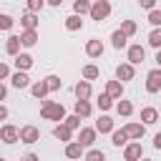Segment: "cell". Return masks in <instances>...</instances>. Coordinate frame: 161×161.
<instances>
[{
	"label": "cell",
	"mask_w": 161,
	"mask_h": 161,
	"mask_svg": "<svg viewBox=\"0 0 161 161\" xmlns=\"http://www.w3.org/2000/svg\"><path fill=\"white\" fill-rule=\"evenodd\" d=\"M40 116H43V118H50V121H63V118H65V108H63L60 103L45 101L43 108H40Z\"/></svg>",
	"instance_id": "1"
},
{
	"label": "cell",
	"mask_w": 161,
	"mask_h": 161,
	"mask_svg": "<svg viewBox=\"0 0 161 161\" xmlns=\"http://www.w3.org/2000/svg\"><path fill=\"white\" fill-rule=\"evenodd\" d=\"M88 15L93 18V20H106L108 15H111V3L108 0H96L93 5H91V10H88Z\"/></svg>",
	"instance_id": "2"
},
{
	"label": "cell",
	"mask_w": 161,
	"mask_h": 161,
	"mask_svg": "<svg viewBox=\"0 0 161 161\" xmlns=\"http://www.w3.org/2000/svg\"><path fill=\"white\" fill-rule=\"evenodd\" d=\"M146 91L148 93H158L161 91V68L148 70V75H146Z\"/></svg>",
	"instance_id": "3"
},
{
	"label": "cell",
	"mask_w": 161,
	"mask_h": 161,
	"mask_svg": "<svg viewBox=\"0 0 161 161\" xmlns=\"http://www.w3.org/2000/svg\"><path fill=\"white\" fill-rule=\"evenodd\" d=\"M0 141H5V143H15V141H20V128H15V126H3L0 128Z\"/></svg>",
	"instance_id": "4"
},
{
	"label": "cell",
	"mask_w": 161,
	"mask_h": 161,
	"mask_svg": "<svg viewBox=\"0 0 161 161\" xmlns=\"http://www.w3.org/2000/svg\"><path fill=\"white\" fill-rule=\"evenodd\" d=\"M38 138H40V131L35 126H23L20 128V141L23 143H35Z\"/></svg>",
	"instance_id": "5"
},
{
	"label": "cell",
	"mask_w": 161,
	"mask_h": 161,
	"mask_svg": "<svg viewBox=\"0 0 161 161\" xmlns=\"http://www.w3.org/2000/svg\"><path fill=\"white\" fill-rule=\"evenodd\" d=\"M141 156H143V146L141 143H126V148H123V158L126 161H136Z\"/></svg>",
	"instance_id": "6"
},
{
	"label": "cell",
	"mask_w": 161,
	"mask_h": 161,
	"mask_svg": "<svg viewBox=\"0 0 161 161\" xmlns=\"http://www.w3.org/2000/svg\"><path fill=\"white\" fill-rule=\"evenodd\" d=\"M96 128H80V133H78V143L83 146V148H88V146H93V141H96Z\"/></svg>",
	"instance_id": "7"
},
{
	"label": "cell",
	"mask_w": 161,
	"mask_h": 161,
	"mask_svg": "<svg viewBox=\"0 0 161 161\" xmlns=\"http://www.w3.org/2000/svg\"><path fill=\"white\" fill-rule=\"evenodd\" d=\"M143 58H146L143 45H131V48H128V63L138 65V63H143Z\"/></svg>",
	"instance_id": "8"
},
{
	"label": "cell",
	"mask_w": 161,
	"mask_h": 161,
	"mask_svg": "<svg viewBox=\"0 0 161 161\" xmlns=\"http://www.w3.org/2000/svg\"><path fill=\"white\" fill-rule=\"evenodd\" d=\"M116 78L123 83V80H131L133 78V63H121L118 68H116Z\"/></svg>",
	"instance_id": "9"
},
{
	"label": "cell",
	"mask_w": 161,
	"mask_h": 161,
	"mask_svg": "<svg viewBox=\"0 0 161 161\" xmlns=\"http://www.w3.org/2000/svg\"><path fill=\"white\" fill-rule=\"evenodd\" d=\"M86 53H88L91 58L103 55V43H101V40H96V38H93V40H88V43H86Z\"/></svg>",
	"instance_id": "10"
},
{
	"label": "cell",
	"mask_w": 161,
	"mask_h": 161,
	"mask_svg": "<svg viewBox=\"0 0 161 161\" xmlns=\"http://www.w3.org/2000/svg\"><path fill=\"white\" fill-rule=\"evenodd\" d=\"M123 131L128 133V138H143V133H146V126H143V123H128Z\"/></svg>",
	"instance_id": "11"
},
{
	"label": "cell",
	"mask_w": 161,
	"mask_h": 161,
	"mask_svg": "<svg viewBox=\"0 0 161 161\" xmlns=\"http://www.w3.org/2000/svg\"><path fill=\"white\" fill-rule=\"evenodd\" d=\"M106 93H108L111 98H121V96H123V83H121V80H108Z\"/></svg>",
	"instance_id": "12"
},
{
	"label": "cell",
	"mask_w": 161,
	"mask_h": 161,
	"mask_svg": "<svg viewBox=\"0 0 161 161\" xmlns=\"http://www.w3.org/2000/svg\"><path fill=\"white\" fill-rule=\"evenodd\" d=\"M73 91H75V96H78V98H83V101H88V98H91V83H88V80H78Z\"/></svg>",
	"instance_id": "13"
},
{
	"label": "cell",
	"mask_w": 161,
	"mask_h": 161,
	"mask_svg": "<svg viewBox=\"0 0 161 161\" xmlns=\"http://www.w3.org/2000/svg\"><path fill=\"white\" fill-rule=\"evenodd\" d=\"M20 25H23L25 30H35V28H38V18H35V13H30V10H28V13L20 18Z\"/></svg>",
	"instance_id": "14"
},
{
	"label": "cell",
	"mask_w": 161,
	"mask_h": 161,
	"mask_svg": "<svg viewBox=\"0 0 161 161\" xmlns=\"http://www.w3.org/2000/svg\"><path fill=\"white\" fill-rule=\"evenodd\" d=\"M10 80H13V86H15V88H28V86H30V78L25 75V70L13 73V78H10Z\"/></svg>",
	"instance_id": "15"
},
{
	"label": "cell",
	"mask_w": 161,
	"mask_h": 161,
	"mask_svg": "<svg viewBox=\"0 0 161 161\" xmlns=\"http://www.w3.org/2000/svg\"><path fill=\"white\" fill-rule=\"evenodd\" d=\"M96 131H101V133H111V131H113V121H111V116H101V118L96 121Z\"/></svg>",
	"instance_id": "16"
},
{
	"label": "cell",
	"mask_w": 161,
	"mask_h": 161,
	"mask_svg": "<svg viewBox=\"0 0 161 161\" xmlns=\"http://www.w3.org/2000/svg\"><path fill=\"white\" fill-rule=\"evenodd\" d=\"M53 136H55L58 141H65V143H68L73 133H70V128H68L65 123H60V126H55V128H53Z\"/></svg>",
	"instance_id": "17"
},
{
	"label": "cell",
	"mask_w": 161,
	"mask_h": 161,
	"mask_svg": "<svg viewBox=\"0 0 161 161\" xmlns=\"http://www.w3.org/2000/svg\"><path fill=\"white\" fill-rule=\"evenodd\" d=\"M111 143H113V146H118V148H121V146H126V143H128V133H126L123 128H121V131H111Z\"/></svg>",
	"instance_id": "18"
},
{
	"label": "cell",
	"mask_w": 161,
	"mask_h": 161,
	"mask_svg": "<svg viewBox=\"0 0 161 161\" xmlns=\"http://www.w3.org/2000/svg\"><path fill=\"white\" fill-rule=\"evenodd\" d=\"M126 40H128V35H126L123 30H113V33H111V43H113V48L121 50V48L126 45Z\"/></svg>",
	"instance_id": "19"
},
{
	"label": "cell",
	"mask_w": 161,
	"mask_h": 161,
	"mask_svg": "<svg viewBox=\"0 0 161 161\" xmlns=\"http://www.w3.org/2000/svg\"><path fill=\"white\" fill-rule=\"evenodd\" d=\"M5 50H8L10 55H18V53H20V35H10L8 43H5Z\"/></svg>",
	"instance_id": "20"
},
{
	"label": "cell",
	"mask_w": 161,
	"mask_h": 161,
	"mask_svg": "<svg viewBox=\"0 0 161 161\" xmlns=\"http://www.w3.org/2000/svg\"><path fill=\"white\" fill-rule=\"evenodd\" d=\"M15 65H18V70H28V68L33 65V58H30L28 53H18V55H15Z\"/></svg>",
	"instance_id": "21"
},
{
	"label": "cell",
	"mask_w": 161,
	"mask_h": 161,
	"mask_svg": "<svg viewBox=\"0 0 161 161\" xmlns=\"http://www.w3.org/2000/svg\"><path fill=\"white\" fill-rule=\"evenodd\" d=\"M156 118H158V111H156V108H143V111H141V121H143V126L156 123Z\"/></svg>",
	"instance_id": "22"
},
{
	"label": "cell",
	"mask_w": 161,
	"mask_h": 161,
	"mask_svg": "<svg viewBox=\"0 0 161 161\" xmlns=\"http://www.w3.org/2000/svg\"><path fill=\"white\" fill-rule=\"evenodd\" d=\"M65 28H68V30H80V28H83V20H80V15H78V13L68 15V18H65Z\"/></svg>",
	"instance_id": "23"
},
{
	"label": "cell",
	"mask_w": 161,
	"mask_h": 161,
	"mask_svg": "<svg viewBox=\"0 0 161 161\" xmlns=\"http://www.w3.org/2000/svg\"><path fill=\"white\" fill-rule=\"evenodd\" d=\"M65 156H68V158H80V156H83V146H80L78 141H75V143H68V146H65Z\"/></svg>",
	"instance_id": "24"
},
{
	"label": "cell",
	"mask_w": 161,
	"mask_h": 161,
	"mask_svg": "<svg viewBox=\"0 0 161 161\" xmlns=\"http://www.w3.org/2000/svg\"><path fill=\"white\" fill-rule=\"evenodd\" d=\"M35 43H38V33H35V30H25V33L20 35V45H28V48H30V45H35Z\"/></svg>",
	"instance_id": "25"
},
{
	"label": "cell",
	"mask_w": 161,
	"mask_h": 161,
	"mask_svg": "<svg viewBox=\"0 0 161 161\" xmlns=\"http://www.w3.org/2000/svg\"><path fill=\"white\" fill-rule=\"evenodd\" d=\"M30 93H33L35 98H45V96H48V86H45V80L33 83V86H30Z\"/></svg>",
	"instance_id": "26"
},
{
	"label": "cell",
	"mask_w": 161,
	"mask_h": 161,
	"mask_svg": "<svg viewBox=\"0 0 161 161\" xmlns=\"http://www.w3.org/2000/svg\"><path fill=\"white\" fill-rule=\"evenodd\" d=\"M75 113H78L80 118L91 116V103H88V101H83V98H78V101H75Z\"/></svg>",
	"instance_id": "27"
},
{
	"label": "cell",
	"mask_w": 161,
	"mask_h": 161,
	"mask_svg": "<svg viewBox=\"0 0 161 161\" xmlns=\"http://www.w3.org/2000/svg\"><path fill=\"white\" fill-rule=\"evenodd\" d=\"M63 123H65L70 131H75V128H80V116H78V113H73V116H65V118H63Z\"/></svg>",
	"instance_id": "28"
},
{
	"label": "cell",
	"mask_w": 161,
	"mask_h": 161,
	"mask_svg": "<svg viewBox=\"0 0 161 161\" xmlns=\"http://www.w3.org/2000/svg\"><path fill=\"white\" fill-rule=\"evenodd\" d=\"M148 43H151L153 48H161V25H156V28L151 30V35H148Z\"/></svg>",
	"instance_id": "29"
},
{
	"label": "cell",
	"mask_w": 161,
	"mask_h": 161,
	"mask_svg": "<svg viewBox=\"0 0 161 161\" xmlns=\"http://www.w3.org/2000/svg\"><path fill=\"white\" fill-rule=\"evenodd\" d=\"M111 106H113V98H111L108 93H101V96H98V108H101V111H108Z\"/></svg>",
	"instance_id": "30"
},
{
	"label": "cell",
	"mask_w": 161,
	"mask_h": 161,
	"mask_svg": "<svg viewBox=\"0 0 161 161\" xmlns=\"http://www.w3.org/2000/svg\"><path fill=\"white\" fill-rule=\"evenodd\" d=\"M116 111H118V116H131L133 113V106H131V101H121L116 106Z\"/></svg>",
	"instance_id": "31"
},
{
	"label": "cell",
	"mask_w": 161,
	"mask_h": 161,
	"mask_svg": "<svg viewBox=\"0 0 161 161\" xmlns=\"http://www.w3.org/2000/svg\"><path fill=\"white\" fill-rule=\"evenodd\" d=\"M88 10H91V3H88V0H75V3H73V13L83 15V13H88Z\"/></svg>",
	"instance_id": "32"
},
{
	"label": "cell",
	"mask_w": 161,
	"mask_h": 161,
	"mask_svg": "<svg viewBox=\"0 0 161 161\" xmlns=\"http://www.w3.org/2000/svg\"><path fill=\"white\" fill-rule=\"evenodd\" d=\"M45 86H48V91H58V88L63 86V80H60L58 75H48V78H45Z\"/></svg>",
	"instance_id": "33"
},
{
	"label": "cell",
	"mask_w": 161,
	"mask_h": 161,
	"mask_svg": "<svg viewBox=\"0 0 161 161\" xmlns=\"http://www.w3.org/2000/svg\"><path fill=\"white\" fill-rule=\"evenodd\" d=\"M83 156H86L88 161H103V158H106V153H103V151H98V148H91V151H88V153H83Z\"/></svg>",
	"instance_id": "34"
},
{
	"label": "cell",
	"mask_w": 161,
	"mask_h": 161,
	"mask_svg": "<svg viewBox=\"0 0 161 161\" xmlns=\"http://www.w3.org/2000/svg\"><path fill=\"white\" fill-rule=\"evenodd\" d=\"M83 78H86V80L98 78V68H96V65H86V68H83Z\"/></svg>",
	"instance_id": "35"
},
{
	"label": "cell",
	"mask_w": 161,
	"mask_h": 161,
	"mask_svg": "<svg viewBox=\"0 0 161 161\" xmlns=\"http://www.w3.org/2000/svg\"><path fill=\"white\" fill-rule=\"evenodd\" d=\"M148 23H151L153 28L161 25V10H153V8H151V10H148Z\"/></svg>",
	"instance_id": "36"
},
{
	"label": "cell",
	"mask_w": 161,
	"mask_h": 161,
	"mask_svg": "<svg viewBox=\"0 0 161 161\" xmlns=\"http://www.w3.org/2000/svg\"><path fill=\"white\" fill-rule=\"evenodd\" d=\"M13 23H15V20H13L10 15L0 13V30H10V28H13Z\"/></svg>",
	"instance_id": "37"
},
{
	"label": "cell",
	"mask_w": 161,
	"mask_h": 161,
	"mask_svg": "<svg viewBox=\"0 0 161 161\" xmlns=\"http://www.w3.org/2000/svg\"><path fill=\"white\" fill-rule=\"evenodd\" d=\"M121 30H123L126 35H133V33H136V23H133V20H123V25H121Z\"/></svg>",
	"instance_id": "38"
},
{
	"label": "cell",
	"mask_w": 161,
	"mask_h": 161,
	"mask_svg": "<svg viewBox=\"0 0 161 161\" xmlns=\"http://www.w3.org/2000/svg\"><path fill=\"white\" fill-rule=\"evenodd\" d=\"M43 3H45V0H28V10H30V13H38V10L43 8Z\"/></svg>",
	"instance_id": "39"
},
{
	"label": "cell",
	"mask_w": 161,
	"mask_h": 161,
	"mask_svg": "<svg viewBox=\"0 0 161 161\" xmlns=\"http://www.w3.org/2000/svg\"><path fill=\"white\" fill-rule=\"evenodd\" d=\"M8 75H10V68H8L5 63H0V80H3V78H8Z\"/></svg>",
	"instance_id": "40"
},
{
	"label": "cell",
	"mask_w": 161,
	"mask_h": 161,
	"mask_svg": "<svg viewBox=\"0 0 161 161\" xmlns=\"http://www.w3.org/2000/svg\"><path fill=\"white\" fill-rule=\"evenodd\" d=\"M138 5H141V8H146V10H151V8L156 5V0H138Z\"/></svg>",
	"instance_id": "41"
},
{
	"label": "cell",
	"mask_w": 161,
	"mask_h": 161,
	"mask_svg": "<svg viewBox=\"0 0 161 161\" xmlns=\"http://www.w3.org/2000/svg\"><path fill=\"white\" fill-rule=\"evenodd\" d=\"M153 146H156V148H161V133H156V136H153Z\"/></svg>",
	"instance_id": "42"
},
{
	"label": "cell",
	"mask_w": 161,
	"mask_h": 161,
	"mask_svg": "<svg viewBox=\"0 0 161 161\" xmlns=\"http://www.w3.org/2000/svg\"><path fill=\"white\" fill-rule=\"evenodd\" d=\"M5 118H8V108H5V106H0V121H5Z\"/></svg>",
	"instance_id": "43"
},
{
	"label": "cell",
	"mask_w": 161,
	"mask_h": 161,
	"mask_svg": "<svg viewBox=\"0 0 161 161\" xmlns=\"http://www.w3.org/2000/svg\"><path fill=\"white\" fill-rule=\"evenodd\" d=\"M5 96H8V88H5V86H3V83H0V101H3V98H5Z\"/></svg>",
	"instance_id": "44"
},
{
	"label": "cell",
	"mask_w": 161,
	"mask_h": 161,
	"mask_svg": "<svg viewBox=\"0 0 161 161\" xmlns=\"http://www.w3.org/2000/svg\"><path fill=\"white\" fill-rule=\"evenodd\" d=\"M48 3H50V5H53V8H58V5H60V3H63V0H48Z\"/></svg>",
	"instance_id": "45"
},
{
	"label": "cell",
	"mask_w": 161,
	"mask_h": 161,
	"mask_svg": "<svg viewBox=\"0 0 161 161\" xmlns=\"http://www.w3.org/2000/svg\"><path fill=\"white\" fill-rule=\"evenodd\" d=\"M156 63H158V68H161V48H158V53H156Z\"/></svg>",
	"instance_id": "46"
}]
</instances>
